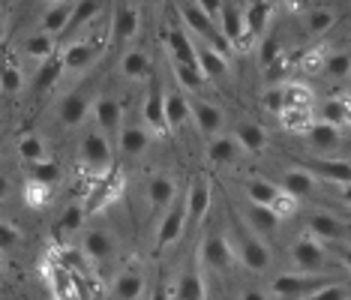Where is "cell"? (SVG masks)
Wrapping results in <instances>:
<instances>
[{
    "label": "cell",
    "mask_w": 351,
    "mask_h": 300,
    "mask_svg": "<svg viewBox=\"0 0 351 300\" xmlns=\"http://www.w3.org/2000/svg\"><path fill=\"white\" fill-rule=\"evenodd\" d=\"M178 12H180L183 25L193 30L195 36L204 39V45H213L219 54H226V58H228V54H231V42L226 39V34H222V27L217 25V18H210V15H207L202 6L195 3V0H186V3H180Z\"/></svg>",
    "instance_id": "6da1fadb"
},
{
    "label": "cell",
    "mask_w": 351,
    "mask_h": 300,
    "mask_svg": "<svg viewBox=\"0 0 351 300\" xmlns=\"http://www.w3.org/2000/svg\"><path fill=\"white\" fill-rule=\"evenodd\" d=\"M234 234H237V247H241V262L250 267V271L261 273L270 267V249L265 247V240H261V234H255V228H250V223H241L237 219L234 225Z\"/></svg>",
    "instance_id": "7a4b0ae2"
},
{
    "label": "cell",
    "mask_w": 351,
    "mask_h": 300,
    "mask_svg": "<svg viewBox=\"0 0 351 300\" xmlns=\"http://www.w3.org/2000/svg\"><path fill=\"white\" fill-rule=\"evenodd\" d=\"M246 199L255 204H265V208H274L279 216L282 213H294V208H298V199L285 192L282 186L270 184V180H250L246 184Z\"/></svg>",
    "instance_id": "3957f363"
},
{
    "label": "cell",
    "mask_w": 351,
    "mask_h": 300,
    "mask_svg": "<svg viewBox=\"0 0 351 300\" xmlns=\"http://www.w3.org/2000/svg\"><path fill=\"white\" fill-rule=\"evenodd\" d=\"M324 286H330L327 276H300V273H285L276 276L270 291L276 297H313L315 291H322Z\"/></svg>",
    "instance_id": "277c9868"
},
{
    "label": "cell",
    "mask_w": 351,
    "mask_h": 300,
    "mask_svg": "<svg viewBox=\"0 0 351 300\" xmlns=\"http://www.w3.org/2000/svg\"><path fill=\"white\" fill-rule=\"evenodd\" d=\"M186 225H189V201H186V195H178L171 208L165 210L162 223H159L156 243H159L162 249L171 247L174 240H180V234H183V228H186Z\"/></svg>",
    "instance_id": "5b68a950"
},
{
    "label": "cell",
    "mask_w": 351,
    "mask_h": 300,
    "mask_svg": "<svg viewBox=\"0 0 351 300\" xmlns=\"http://www.w3.org/2000/svg\"><path fill=\"white\" fill-rule=\"evenodd\" d=\"M82 160H84V165L93 171V175H108L111 160H114V156H111V145L106 141L102 132H90V136H84Z\"/></svg>",
    "instance_id": "8992f818"
},
{
    "label": "cell",
    "mask_w": 351,
    "mask_h": 300,
    "mask_svg": "<svg viewBox=\"0 0 351 300\" xmlns=\"http://www.w3.org/2000/svg\"><path fill=\"white\" fill-rule=\"evenodd\" d=\"M291 258H294V264H298L300 271H318V267L327 262L324 240H318L315 234H303V238L294 240Z\"/></svg>",
    "instance_id": "52a82bcc"
},
{
    "label": "cell",
    "mask_w": 351,
    "mask_h": 300,
    "mask_svg": "<svg viewBox=\"0 0 351 300\" xmlns=\"http://www.w3.org/2000/svg\"><path fill=\"white\" fill-rule=\"evenodd\" d=\"M202 262L213 271H228L234 264V249L222 234H207L202 240Z\"/></svg>",
    "instance_id": "ba28073f"
},
{
    "label": "cell",
    "mask_w": 351,
    "mask_h": 300,
    "mask_svg": "<svg viewBox=\"0 0 351 300\" xmlns=\"http://www.w3.org/2000/svg\"><path fill=\"white\" fill-rule=\"evenodd\" d=\"M303 165H306L309 175L324 177L337 186L351 184V162H346V160H306Z\"/></svg>",
    "instance_id": "9c48e42d"
},
{
    "label": "cell",
    "mask_w": 351,
    "mask_h": 300,
    "mask_svg": "<svg viewBox=\"0 0 351 300\" xmlns=\"http://www.w3.org/2000/svg\"><path fill=\"white\" fill-rule=\"evenodd\" d=\"M219 27H222V34H226V39L231 42V49H237V45L246 39V15L237 10L234 3H222Z\"/></svg>",
    "instance_id": "30bf717a"
},
{
    "label": "cell",
    "mask_w": 351,
    "mask_h": 300,
    "mask_svg": "<svg viewBox=\"0 0 351 300\" xmlns=\"http://www.w3.org/2000/svg\"><path fill=\"white\" fill-rule=\"evenodd\" d=\"M243 219L250 223V228H255L258 234H274L279 228V213L274 208H265V204L246 201L243 208Z\"/></svg>",
    "instance_id": "8fae6325"
},
{
    "label": "cell",
    "mask_w": 351,
    "mask_h": 300,
    "mask_svg": "<svg viewBox=\"0 0 351 300\" xmlns=\"http://www.w3.org/2000/svg\"><path fill=\"white\" fill-rule=\"evenodd\" d=\"M169 51L174 63H186V66H198V49L193 45V39L183 27H171L169 30Z\"/></svg>",
    "instance_id": "7c38bea8"
},
{
    "label": "cell",
    "mask_w": 351,
    "mask_h": 300,
    "mask_svg": "<svg viewBox=\"0 0 351 300\" xmlns=\"http://www.w3.org/2000/svg\"><path fill=\"white\" fill-rule=\"evenodd\" d=\"M186 201H189V225H198L210 210V184L202 177L186 189Z\"/></svg>",
    "instance_id": "4fadbf2b"
},
{
    "label": "cell",
    "mask_w": 351,
    "mask_h": 300,
    "mask_svg": "<svg viewBox=\"0 0 351 300\" xmlns=\"http://www.w3.org/2000/svg\"><path fill=\"white\" fill-rule=\"evenodd\" d=\"M145 121L154 126V129L169 126V121H165V93H162V84H159L156 78H150V90H147V99H145Z\"/></svg>",
    "instance_id": "5bb4252c"
},
{
    "label": "cell",
    "mask_w": 351,
    "mask_h": 300,
    "mask_svg": "<svg viewBox=\"0 0 351 300\" xmlns=\"http://www.w3.org/2000/svg\"><path fill=\"white\" fill-rule=\"evenodd\" d=\"M193 102V117L198 123V129L204 132V136H217V132L222 129V112L217 105H210V102L204 99H189Z\"/></svg>",
    "instance_id": "9a60e30c"
},
{
    "label": "cell",
    "mask_w": 351,
    "mask_h": 300,
    "mask_svg": "<svg viewBox=\"0 0 351 300\" xmlns=\"http://www.w3.org/2000/svg\"><path fill=\"white\" fill-rule=\"evenodd\" d=\"M309 234H315L318 240L339 243L342 238H346V228H342V223L333 219L330 213H313V216H309Z\"/></svg>",
    "instance_id": "2e32d148"
},
{
    "label": "cell",
    "mask_w": 351,
    "mask_h": 300,
    "mask_svg": "<svg viewBox=\"0 0 351 300\" xmlns=\"http://www.w3.org/2000/svg\"><path fill=\"white\" fill-rule=\"evenodd\" d=\"M198 66L204 78H226L228 75V58L219 54L213 45H198Z\"/></svg>",
    "instance_id": "e0dca14e"
},
{
    "label": "cell",
    "mask_w": 351,
    "mask_h": 300,
    "mask_svg": "<svg viewBox=\"0 0 351 300\" xmlns=\"http://www.w3.org/2000/svg\"><path fill=\"white\" fill-rule=\"evenodd\" d=\"M147 199H150V204H154L156 210L171 208L174 199H178V186H174V180H171V177L156 175L154 180H150V186H147Z\"/></svg>",
    "instance_id": "ac0fdd59"
},
{
    "label": "cell",
    "mask_w": 351,
    "mask_h": 300,
    "mask_svg": "<svg viewBox=\"0 0 351 300\" xmlns=\"http://www.w3.org/2000/svg\"><path fill=\"white\" fill-rule=\"evenodd\" d=\"M87 90H73L66 99L60 102V121L66 123V126H78L84 121V114H87Z\"/></svg>",
    "instance_id": "d6986e66"
},
{
    "label": "cell",
    "mask_w": 351,
    "mask_h": 300,
    "mask_svg": "<svg viewBox=\"0 0 351 300\" xmlns=\"http://www.w3.org/2000/svg\"><path fill=\"white\" fill-rule=\"evenodd\" d=\"M174 295H178V300H207L202 273H198L195 267H186L183 276L178 279V288H174Z\"/></svg>",
    "instance_id": "ffe728a7"
},
{
    "label": "cell",
    "mask_w": 351,
    "mask_h": 300,
    "mask_svg": "<svg viewBox=\"0 0 351 300\" xmlns=\"http://www.w3.org/2000/svg\"><path fill=\"white\" fill-rule=\"evenodd\" d=\"M243 15H246V36L258 39V36L267 30L270 3H267V0H252V6H250V10H246Z\"/></svg>",
    "instance_id": "44dd1931"
},
{
    "label": "cell",
    "mask_w": 351,
    "mask_h": 300,
    "mask_svg": "<svg viewBox=\"0 0 351 300\" xmlns=\"http://www.w3.org/2000/svg\"><path fill=\"white\" fill-rule=\"evenodd\" d=\"M111 252H114V240H111V234L90 232L84 238V255L90 258V262H106V258H111Z\"/></svg>",
    "instance_id": "7402d4cb"
},
{
    "label": "cell",
    "mask_w": 351,
    "mask_h": 300,
    "mask_svg": "<svg viewBox=\"0 0 351 300\" xmlns=\"http://www.w3.org/2000/svg\"><path fill=\"white\" fill-rule=\"evenodd\" d=\"M189 114H193V102L183 99L180 93H165V121H169L171 129L186 123Z\"/></svg>",
    "instance_id": "603a6c76"
},
{
    "label": "cell",
    "mask_w": 351,
    "mask_h": 300,
    "mask_svg": "<svg viewBox=\"0 0 351 300\" xmlns=\"http://www.w3.org/2000/svg\"><path fill=\"white\" fill-rule=\"evenodd\" d=\"M237 145H241L246 153H261L267 147V136L258 123H241L237 126Z\"/></svg>",
    "instance_id": "cb8c5ba5"
},
{
    "label": "cell",
    "mask_w": 351,
    "mask_h": 300,
    "mask_svg": "<svg viewBox=\"0 0 351 300\" xmlns=\"http://www.w3.org/2000/svg\"><path fill=\"white\" fill-rule=\"evenodd\" d=\"M141 291H145V276L138 271H123L114 279V297H121V300H135V297H141Z\"/></svg>",
    "instance_id": "d4e9b609"
},
{
    "label": "cell",
    "mask_w": 351,
    "mask_h": 300,
    "mask_svg": "<svg viewBox=\"0 0 351 300\" xmlns=\"http://www.w3.org/2000/svg\"><path fill=\"white\" fill-rule=\"evenodd\" d=\"M313 177L315 175H309L306 168L303 171H285L282 175V189L300 201V199H306V195H313Z\"/></svg>",
    "instance_id": "484cf974"
},
{
    "label": "cell",
    "mask_w": 351,
    "mask_h": 300,
    "mask_svg": "<svg viewBox=\"0 0 351 300\" xmlns=\"http://www.w3.org/2000/svg\"><path fill=\"white\" fill-rule=\"evenodd\" d=\"M93 58H97V45H93V42H75V45H69V49L63 51V63H66L69 73L84 69Z\"/></svg>",
    "instance_id": "4316f807"
},
{
    "label": "cell",
    "mask_w": 351,
    "mask_h": 300,
    "mask_svg": "<svg viewBox=\"0 0 351 300\" xmlns=\"http://www.w3.org/2000/svg\"><path fill=\"white\" fill-rule=\"evenodd\" d=\"M121 73L132 82L138 78H150V58L145 51H126L123 54V63H121Z\"/></svg>",
    "instance_id": "83f0119b"
},
{
    "label": "cell",
    "mask_w": 351,
    "mask_h": 300,
    "mask_svg": "<svg viewBox=\"0 0 351 300\" xmlns=\"http://www.w3.org/2000/svg\"><path fill=\"white\" fill-rule=\"evenodd\" d=\"M49 279L58 300H75V286H73V276L63 264H49Z\"/></svg>",
    "instance_id": "f1b7e54d"
},
{
    "label": "cell",
    "mask_w": 351,
    "mask_h": 300,
    "mask_svg": "<svg viewBox=\"0 0 351 300\" xmlns=\"http://www.w3.org/2000/svg\"><path fill=\"white\" fill-rule=\"evenodd\" d=\"M121 117H123V112H121V105H117V99L102 97L97 102V121H99V126L106 132H117V126H121Z\"/></svg>",
    "instance_id": "f546056e"
},
{
    "label": "cell",
    "mask_w": 351,
    "mask_h": 300,
    "mask_svg": "<svg viewBox=\"0 0 351 300\" xmlns=\"http://www.w3.org/2000/svg\"><path fill=\"white\" fill-rule=\"evenodd\" d=\"M73 12H75V6H69V3H58L54 10L43 18V30L45 34H60V30H66L69 27V21H73Z\"/></svg>",
    "instance_id": "4dcf8cb0"
},
{
    "label": "cell",
    "mask_w": 351,
    "mask_h": 300,
    "mask_svg": "<svg viewBox=\"0 0 351 300\" xmlns=\"http://www.w3.org/2000/svg\"><path fill=\"white\" fill-rule=\"evenodd\" d=\"M147 132L141 129V126H126V129L121 132V150L126 156H138L147 150Z\"/></svg>",
    "instance_id": "1f68e13d"
},
{
    "label": "cell",
    "mask_w": 351,
    "mask_h": 300,
    "mask_svg": "<svg viewBox=\"0 0 351 300\" xmlns=\"http://www.w3.org/2000/svg\"><path fill=\"white\" fill-rule=\"evenodd\" d=\"M309 145H313V150H333V147L339 145L337 126H330V123H315L313 129H309Z\"/></svg>",
    "instance_id": "d6a6232c"
},
{
    "label": "cell",
    "mask_w": 351,
    "mask_h": 300,
    "mask_svg": "<svg viewBox=\"0 0 351 300\" xmlns=\"http://www.w3.org/2000/svg\"><path fill=\"white\" fill-rule=\"evenodd\" d=\"M138 34V12L132 6H121L114 15V36L117 39H132Z\"/></svg>",
    "instance_id": "836d02e7"
},
{
    "label": "cell",
    "mask_w": 351,
    "mask_h": 300,
    "mask_svg": "<svg viewBox=\"0 0 351 300\" xmlns=\"http://www.w3.org/2000/svg\"><path fill=\"white\" fill-rule=\"evenodd\" d=\"M318 114H322V123H330V126H346L351 121V112H348L346 99H327Z\"/></svg>",
    "instance_id": "e575fe53"
},
{
    "label": "cell",
    "mask_w": 351,
    "mask_h": 300,
    "mask_svg": "<svg viewBox=\"0 0 351 300\" xmlns=\"http://www.w3.org/2000/svg\"><path fill=\"white\" fill-rule=\"evenodd\" d=\"M237 141L234 138H213L210 147H207V156H210V162L217 165H226V162H234L237 160Z\"/></svg>",
    "instance_id": "d590c367"
},
{
    "label": "cell",
    "mask_w": 351,
    "mask_h": 300,
    "mask_svg": "<svg viewBox=\"0 0 351 300\" xmlns=\"http://www.w3.org/2000/svg\"><path fill=\"white\" fill-rule=\"evenodd\" d=\"M63 69H66V63H63V58H58V54H51V58L45 60L43 66H39V73H36V90L51 88V84L60 78Z\"/></svg>",
    "instance_id": "8d00e7d4"
},
{
    "label": "cell",
    "mask_w": 351,
    "mask_h": 300,
    "mask_svg": "<svg viewBox=\"0 0 351 300\" xmlns=\"http://www.w3.org/2000/svg\"><path fill=\"white\" fill-rule=\"evenodd\" d=\"M25 54H30V58H36V60H49L51 54H54V39L51 34H36V36H30L27 42H25Z\"/></svg>",
    "instance_id": "74e56055"
},
{
    "label": "cell",
    "mask_w": 351,
    "mask_h": 300,
    "mask_svg": "<svg viewBox=\"0 0 351 300\" xmlns=\"http://www.w3.org/2000/svg\"><path fill=\"white\" fill-rule=\"evenodd\" d=\"M19 153H21V160L30 162V165L43 162V160H45V145H43V138H36V136L21 138V141H19Z\"/></svg>",
    "instance_id": "f35d334b"
},
{
    "label": "cell",
    "mask_w": 351,
    "mask_h": 300,
    "mask_svg": "<svg viewBox=\"0 0 351 300\" xmlns=\"http://www.w3.org/2000/svg\"><path fill=\"white\" fill-rule=\"evenodd\" d=\"M82 223H84V208L82 204H69V208L60 213L58 228H60V234H75L78 228H82Z\"/></svg>",
    "instance_id": "ab89813d"
},
{
    "label": "cell",
    "mask_w": 351,
    "mask_h": 300,
    "mask_svg": "<svg viewBox=\"0 0 351 300\" xmlns=\"http://www.w3.org/2000/svg\"><path fill=\"white\" fill-rule=\"evenodd\" d=\"M174 75H178V82L183 84V88H189V90H198V88L204 84L202 66H186V63H174Z\"/></svg>",
    "instance_id": "60d3db41"
},
{
    "label": "cell",
    "mask_w": 351,
    "mask_h": 300,
    "mask_svg": "<svg viewBox=\"0 0 351 300\" xmlns=\"http://www.w3.org/2000/svg\"><path fill=\"white\" fill-rule=\"evenodd\" d=\"M30 180H39V184H45V186L58 184V180H60V168H58V162L43 160V162L30 165Z\"/></svg>",
    "instance_id": "b9f144b4"
},
{
    "label": "cell",
    "mask_w": 351,
    "mask_h": 300,
    "mask_svg": "<svg viewBox=\"0 0 351 300\" xmlns=\"http://www.w3.org/2000/svg\"><path fill=\"white\" fill-rule=\"evenodd\" d=\"M348 69H351V58L346 51H333L324 58V73L330 78H346Z\"/></svg>",
    "instance_id": "7bdbcfd3"
},
{
    "label": "cell",
    "mask_w": 351,
    "mask_h": 300,
    "mask_svg": "<svg viewBox=\"0 0 351 300\" xmlns=\"http://www.w3.org/2000/svg\"><path fill=\"white\" fill-rule=\"evenodd\" d=\"M285 108H309V93L300 84H285L282 88V112Z\"/></svg>",
    "instance_id": "ee69618b"
},
{
    "label": "cell",
    "mask_w": 351,
    "mask_h": 300,
    "mask_svg": "<svg viewBox=\"0 0 351 300\" xmlns=\"http://www.w3.org/2000/svg\"><path fill=\"white\" fill-rule=\"evenodd\" d=\"M97 12H99V0H78V3H75V12H73V21H69L66 30H75V27L87 25V21H90Z\"/></svg>",
    "instance_id": "f6af8a7d"
},
{
    "label": "cell",
    "mask_w": 351,
    "mask_h": 300,
    "mask_svg": "<svg viewBox=\"0 0 351 300\" xmlns=\"http://www.w3.org/2000/svg\"><path fill=\"white\" fill-rule=\"evenodd\" d=\"M21 88H25V73H21L15 63H6V69H3V93L6 97H12V93H19Z\"/></svg>",
    "instance_id": "bcb514c9"
},
{
    "label": "cell",
    "mask_w": 351,
    "mask_h": 300,
    "mask_svg": "<svg viewBox=\"0 0 351 300\" xmlns=\"http://www.w3.org/2000/svg\"><path fill=\"white\" fill-rule=\"evenodd\" d=\"M117 195H121V180H108V184H102V189H97V195H93V210L106 208V204L114 201Z\"/></svg>",
    "instance_id": "7dc6e473"
},
{
    "label": "cell",
    "mask_w": 351,
    "mask_h": 300,
    "mask_svg": "<svg viewBox=\"0 0 351 300\" xmlns=\"http://www.w3.org/2000/svg\"><path fill=\"white\" fill-rule=\"evenodd\" d=\"M25 199H27L30 208H43V204L49 201V186L39 184V180H30L25 186Z\"/></svg>",
    "instance_id": "c3c4849f"
},
{
    "label": "cell",
    "mask_w": 351,
    "mask_h": 300,
    "mask_svg": "<svg viewBox=\"0 0 351 300\" xmlns=\"http://www.w3.org/2000/svg\"><path fill=\"white\" fill-rule=\"evenodd\" d=\"M306 25L313 34H324L327 27H333V12H327V10H313L309 12V18H306Z\"/></svg>",
    "instance_id": "681fc988"
},
{
    "label": "cell",
    "mask_w": 351,
    "mask_h": 300,
    "mask_svg": "<svg viewBox=\"0 0 351 300\" xmlns=\"http://www.w3.org/2000/svg\"><path fill=\"white\" fill-rule=\"evenodd\" d=\"M306 300H348V291H346V286L330 282V286H324L322 291H315V295L306 297Z\"/></svg>",
    "instance_id": "f907efd6"
},
{
    "label": "cell",
    "mask_w": 351,
    "mask_h": 300,
    "mask_svg": "<svg viewBox=\"0 0 351 300\" xmlns=\"http://www.w3.org/2000/svg\"><path fill=\"white\" fill-rule=\"evenodd\" d=\"M19 240H21V232H19V228H15L12 223H3V225H0V247H3V249H12Z\"/></svg>",
    "instance_id": "816d5d0a"
},
{
    "label": "cell",
    "mask_w": 351,
    "mask_h": 300,
    "mask_svg": "<svg viewBox=\"0 0 351 300\" xmlns=\"http://www.w3.org/2000/svg\"><path fill=\"white\" fill-rule=\"evenodd\" d=\"M276 58H279V45H276V36H267L265 42H261V60H265L267 66H270V63H274Z\"/></svg>",
    "instance_id": "f5cc1de1"
},
{
    "label": "cell",
    "mask_w": 351,
    "mask_h": 300,
    "mask_svg": "<svg viewBox=\"0 0 351 300\" xmlns=\"http://www.w3.org/2000/svg\"><path fill=\"white\" fill-rule=\"evenodd\" d=\"M195 3L202 6L210 18H219V15H222V0H195Z\"/></svg>",
    "instance_id": "db71d44e"
},
{
    "label": "cell",
    "mask_w": 351,
    "mask_h": 300,
    "mask_svg": "<svg viewBox=\"0 0 351 300\" xmlns=\"http://www.w3.org/2000/svg\"><path fill=\"white\" fill-rule=\"evenodd\" d=\"M333 252H337V255H339V262H342V264H346L348 271H351V247H342V243H333Z\"/></svg>",
    "instance_id": "11a10c76"
},
{
    "label": "cell",
    "mask_w": 351,
    "mask_h": 300,
    "mask_svg": "<svg viewBox=\"0 0 351 300\" xmlns=\"http://www.w3.org/2000/svg\"><path fill=\"white\" fill-rule=\"evenodd\" d=\"M241 300H267L265 295H261V291L258 288H246L243 291V295H241Z\"/></svg>",
    "instance_id": "9f6ffc18"
},
{
    "label": "cell",
    "mask_w": 351,
    "mask_h": 300,
    "mask_svg": "<svg viewBox=\"0 0 351 300\" xmlns=\"http://www.w3.org/2000/svg\"><path fill=\"white\" fill-rule=\"evenodd\" d=\"M150 300H171V291L165 288V286H159V288L154 291V297H150Z\"/></svg>",
    "instance_id": "6f0895ef"
},
{
    "label": "cell",
    "mask_w": 351,
    "mask_h": 300,
    "mask_svg": "<svg viewBox=\"0 0 351 300\" xmlns=\"http://www.w3.org/2000/svg\"><path fill=\"white\" fill-rule=\"evenodd\" d=\"M339 199L346 201V204H351V184H342L339 186Z\"/></svg>",
    "instance_id": "680465c9"
},
{
    "label": "cell",
    "mask_w": 351,
    "mask_h": 300,
    "mask_svg": "<svg viewBox=\"0 0 351 300\" xmlns=\"http://www.w3.org/2000/svg\"><path fill=\"white\" fill-rule=\"evenodd\" d=\"M145 3H162V0H145Z\"/></svg>",
    "instance_id": "91938a15"
}]
</instances>
